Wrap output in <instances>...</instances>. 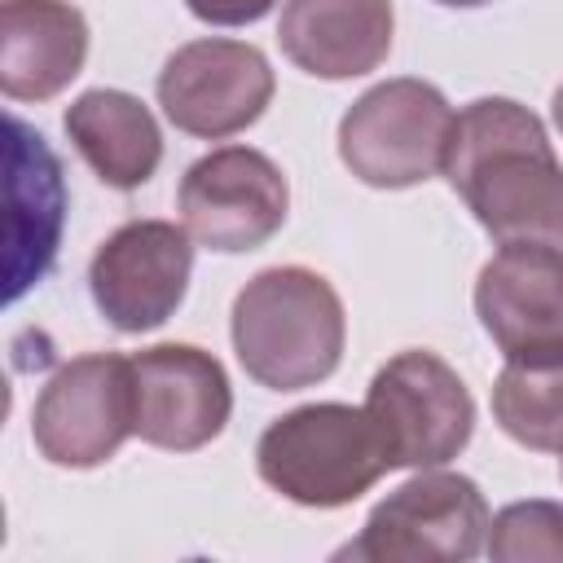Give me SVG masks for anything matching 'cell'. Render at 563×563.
Wrapping results in <instances>:
<instances>
[{
	"instance_id": "6da1fadb",
	"label": "cell",
	"mask_w": 563,
	"mask_h": 563,
	"mask_svg": "<svg viewBox=\"0 0 563 563\" xmlns=\"http://www.w3.org/2000/svg\"><path fill=\"white\" fill-rule=\"evenodd\" d=\"M444 176L497 246L541 242L563 251V167L545 128L519 101H471L453 123Z\"/></svg>"
},
{
	"instance_id": "7a4b0ae2",
	"label": "cell",
	"mask_w": 563,
	"mask_h": 563,
	"mask_svg": "<svg viewBox=\"0 0 563 563\" xmlns=\"http://www.w3.org/2000/svg\"><path fill=\"white\" fill-rule=\"evenodd\" d=\"M233 347L255 383L273 391L312 387L343 356V303L321 273L264 268L233 299Z\"/></svg>"
},
{
	"instance_id": "3957f363",
	"label": "cell",
	"mask_w": 563,
	"mask_h": 563,
	"mask_svg": "<svg viewBox=\"0 0 563 563\" xmlns=\"http://www.w3.org/2000/svg\"><path fill=\"white\" fill-rule=\"evenodd\" d=\"M255 462L264 484L299 506H347L391 471L369 413L352 405H303L277 418L260 435Z\"/></svg>"
},
{
	"instance_id": "277c9868",
	"label": "cell",
	"mask_w": 563,
	"mask_h": 563,
	"mask_svg": "<svg viewBox=\"0 0 563 563\" xmlns=\"http://www.w3.org/2000/svg\"><path fill=\"white\" fill-rule=\"evenodd\" d=\"M457 114L440 88L422 79H387L369 88L339 123V154L356 180L405 189L444 172Z\"/></svg>"
},
{
	"instance_id": "5b68a950",
	"label": "cell",
	"mask_w": 563,
	"mask_h": 563,
	"mask_svg": "<svg viewBox=\"0 0 563 563\" xmlns=\"http://www.w3.org/2000/svg\"><path fill=\"white\" fill-rule=\"evenodd\" d=\"M365 413L396 466H440L462 453L475 427V405L462 378L435 352H400L391 356L365 396Z\"/></svg>"
},
{
	"instance_id": "8992f818",
	"label": "cell",
	"mask_w": 563,
	"mask_h": 563,
	"mask_svg": "<svg viewBox=\"0 0 563 563\" xmlns=\"http://www.w3.org/2000/svg\"><path fill=\"white\" fill-rule=\"evenodd\" d=\"M136 431L132 361L92 352L62 365L35 400L31 440L53 466H101Z\"/></svg>"
},
{
	"instance_id": "52a82bcc",
	"label": "cell",
	"mask_w": 563,
	"mask_h": 563,
	"mask_svg": "<svg viewBox=\"0 0 563 563\" xmlns=\"http://www.w3.org/2000/svg\"><path fill=\"white\" fill-rule=\"evenodd\" d=\"M488 506L475 479L427 471L400 484L387 501L374 506L365 532L343 545V559H378V563H462L484 545Z\"/></svg>"
},
{
	"instance_id": "ba28073f",
	"label": "cell",
	"mask_w": 563,
	"mask_h": 563,
	"mask_svg": "<svg viewBox=\"0 0 563 563\" xmlns=\"http://www.w3.org/2000/svg\"><path fill=\"white\" fill-rule=\"evenodd\" d=\"M189 268H194L189 229L172 220H132L97 246L88 264V290L97 312L114 330L141 334L163 325L180 308Z\"/></svg>"
},
{
	"instance_id": "9c48e42d",
	"label": "cell",
	"mask_w": 563,
	"mask_h": 563,
	"mask_svg": "<svg viewBox=\"0 0 563 563\" xmlns=\"http://www.w3.org/2000/svg\"><path fill=\"white\" fill-rule=\"evenodd\" d=\"M475 312L506 365H563V251L506 242L479 268Z\"/></svg>"
},
{
	"instance_id": "30bf717a",
	"label": "cell",
	"mask_w": 563,
	"mask_h": 563,
	"mask_svg": "<svg viewBox=\"0 0 563 563\" xmlns=\"http://www.w3.org/2000/svg\"><path fill=\"white\" fill-rule=\"evenodd\" d=\"M286 202L290 194L277 163L246 145L202 154L180 180V216L189 238L224 255L264 246L282 229Z\"/></svg>"
},
{
	"instance_id": "8fae6325",
	"label": "cell",
	"mask_w": 563,
	"mask_h": 563,
	"mask_svg": "<svg viewBox=\"0 0 563 563\" xmlns=\"http://www.w3.org/2000/svg\"><path fill=\"white\" fill-rule=\"evenodd\" d=\"M273 70L260 48L238 40H194L158 70L163 114L189 136H233L264 114Z\"/></svg>"
},
{
	"instance_id": "7c38bea8",
	"label": "cell",
	"mask_w": 563,
	"mask_h": 563,
	"mask_svg": "<svg viewBox=\"0 0 563 563\" xmlns=\"http://www.w3.org/2000/svg\"><path fill=\"white\" fill-rule=\"evenodd\" d=\"M136 435L154 449L189 453L216 440L229 422L233 396L216 356L189 343H158L132 356Z\"/></svg>"
},
{
	"instance_id": "4fadbf2b",
	"label": "cell",
	"mask_w": 563,
	"mask_h": 563,
	"mask_svg": "<svg viewBox=\"0 0 563 563\" xmlns=\"http://www.w3.org/2000/svg\"><path fill=\"white\" fill-rule=\"evenodd\" d=\"M9 145V260H4V299L18 303L31 286L48 277L57 264L62 229H66V176L44 141L26 119H4Z\"/></svg>"
},
{
	"instance_id": "5bb4252c",
	"label": "cell",
	"mask_w": 563,
	"mask_h": 563,
	"mask_svg": "<svg viewBox=\"0 0 563 563\" xmlns=\"http://www.w3.org/2000/svg\"><path fill=\"white\" fill-rule=\"evenodd\" d=\"M282 53L317 79L374 70L391 48L387 0H286L277 22Z\"/></svg>"
},
{
	"instance_id": "9a60e30c",
	"label": "cell",
	"mask_w": 563,
	"mask_h": 563,
	"mask_svg": "<svg viewBox=\"0 0 563 563\" xmlns=\"http://www.w3.org/2000/svg\"><path fill=\"white\" fill-rule=\"evenodd\" d=\"M88 57V22L66 0H4L0 88L9 101L57 97Z\"/></svg>"
},
{
	"instance_id": "2e32d148",
	"label": "cell",
	"mask_w": 563,
	"mask_h": 563,
	"mask_svg": "<svg viewBox=\"0 0 563 563\" xmlns=\"http://www.w3.org/2000/svg\"><path fill=\"white\" fill-rule=\"evenodd\" d=\"M66 136L110 189L145 185L163 158V136L154 114L132 92L119 88H92L75 97L66 110Z\"/></svg>"
},
{
	"instance_id": "e0dca14e",
	"label": "cell",
	"mask_w": 563,
	"mask_h": 563,
	"mask_svg": "<svg viewBox=\"0 0 563 563\" xmlns=\"http://www.w3.org/2000/svg\"><path fill=\"white\" fill-rule=\"evenodd\" d=\"M501 431L528 449H563V365H506L493 387Z\"/></svg>"
},
{
	"instance_id": "ac0fdd59",
	"label": "cell",
	"mask_w": 563,
	"mask_h": 563,
	"mask_svg": "<svg viewBox=\"0 0 563 563\" xmlns=\"http://www.w3.org/2000/svg\"><path fill=\"white\" fill-rule=\"evenodd\" d=\"M493 559H563V506L559 501H515L493 519Z\"/></svg>"
},
{
	"instance_id": "d6986e66",
	"label": "cell",
	"mask_w": 563,
	"mask_h": 563,
	"mask_svg": "<svg viewBox=\"0 0 563 563\" xmlns=\"http://www.w3.org/2000/svg\"><path fill=\"white\" fill-rule=\"evenodd\" d=\"M189 13L198 22H211V26H246V22H260L277 0H185Z\"/></svg>"
},
{
	"instance_id": "ffe728a7",
	"label": "cell",
	"mask_w": 563,
	"mask_h": 563,
	"mask_svg": "<svg viewBox=\"0 0 563 563\" xmlns=\"http://www.w3.org/2000/svg\"><path fill=\"white\" fill-rule=\"evenodd\" d=\"M554 123H559V132H563V84H559V92H554Z\"/></svg>"
},
{
	"instance_id": "44dd1931",
	"label": "cell",
	"mask_w": 563,
	"mask_h": 563,
	"mask_svg": "<svg viewBox=\"0 0 563 563\" xmlns=\"http://www.w3.org/2000/svg\"><path fill=\"white\" fill-rule=\"evenodd\" d=\"M435 4H453V9H475V4H488V0H435Z\"/></svg>"
},
{
	"instance_id": "7402d4cb",
	"label": "cell",
	"mask_w": 563,
	"mask_h": 563,
	"mask_svg": "<svg viewBox=\"0 0 563 563\" xmlns=\"http://www.w3.org/2000/svg\"><path fill=\"white\" fill-rule=\"evenodd\" d=\"M559 453H563V449H559Z\"/></svg>"
}]
</instances>
